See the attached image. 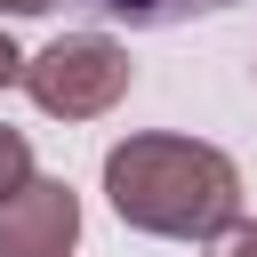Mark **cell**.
<instances>
[{"label": "cell", "instance_id": "obj_1", "mask_svg": "<svg viewBox=\"0 0 257 257\" xmlns=\"http://www.w3.org/2000/svg\"><path fill=\"white\" fill-rule=\"evenodd\" d=\"M104 201L161 241H217L241 217V169L201 137H120L104 153Z\"/></svg>", "mask_w": 257, "mask_h": 257}, {"label": "cell", "instance_id": "obj_2", "mask_svg": "<svg viewBox=\"0 0 257 257\" xmlns=\"http://www.w3.org/2000/svg\"><path fill=\"white\" fill-rule=\"evenodd\" d=\"M16 80L48 120H96V112H112L128 96V48L104 40V32H64L40 56H24Z\"/></svg>", "mask_w": 257, "mask_h": 257}, {"label": "cell", "instance_id": "obj_3", "mask_svg": "<svg viewBox=\"0 0 257 257\" xmlns=\"http://www.w3.org/2000/svg\"><path fill=\"white\" fill-rule=\"evenodd\" d=\"M80 241V193L64 177H24L0 201V257H72Z\"/></svg>", "mask_w": 257, "mask_h": 257}, {"label": "cell", "instance_id": "obj_4", "mask_svg": "<svg viewBox=\"0 0 257 257\" xmlns=\"http://www.w3.org/2000/svg\"><path fill=\"white\" fill-rule=\"evenodd\" d=\"M96 16H120L128 32H169V24H193V16H217L233 0H88Z\"/></svg>", "mask_w": 257, "mask_h": 257}, {"label": "cell", "instance_id": "obj_5", "mask_svg": "<svg viewBox=\"0 0 257 257\" xmlns=\"http://www.w3.org/2000/svg\"><path fill=\"white\" fill-rule=\"evenodd\" d=\"M24 177H32V145H24V128H8V120H0V201H8Z\"/></svg>", "mask_w": 257, "mask_h": 257}, {"label": "cell", "instance_id": "obj_6", "mask_svg": "<svg viewBox=\"0 0 257 257\" xmlns=\"http://www.w3.org/2000/svg\"><path fill=\"white\" fill-rule=\"evenodd\" d=\"M217 257H257V225H241V217H233V225L217 233Z\"/></svg>", "mask_w": 257, "mask_h": 257}, {"label": "cell", "instance_id": "obj_7", "mask_svg": "<svg viewBox=\"0 0 257 257\" xmlns=\"http://www.w3.org/2000/svg\"><path fill=\"white\" fill-rule=\"evenodd\" d=\"M16 72H24V56H16V40H8V32H0V88H8V80H16Z\"/></svg>", "mask_w": 257, "mask_h": 257}, {"label": "cell", "instance_id": "obj_8", "mask_svg": "<svg viewBox=\"0 0 257 257\" xmlns=\"http://www.w3.org/2000/svg\"><path fill=\"white\" fill-rule=\"evenodd\" d=\"M0 8H8V16H48L56 0H0Z\"/></svg>", "mask_w": 257, "mask_h": 257}]
</instances>
